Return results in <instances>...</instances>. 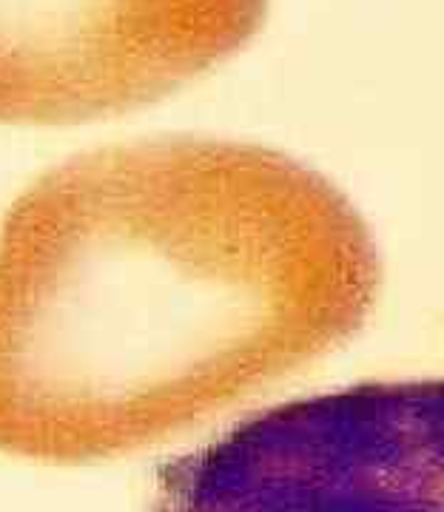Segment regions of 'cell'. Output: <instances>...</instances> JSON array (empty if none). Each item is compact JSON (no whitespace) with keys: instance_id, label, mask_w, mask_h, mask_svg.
Segmentation results:
<instances>
[{"instance_id":"2","label":"cell","mask_w":444,"mask_h":512,"mask_svg":"<svg viewBox=\"0 0 444 512\" xmlns=\"http://www.w3.org/2000/svg\"><path fill=\"white\" fill-rule=\"evenodd\" d=\"M148 512H444V382L271 407L177 458Z\"/></svg>"},{"instance_id":"1","label":"cell","mask_w":444,"mask_h":512,"mask_svg":"<svg viewBox=\"0 0 444 512\" xmlns=\"http://www.w3.org/2000/svg\"><path fill=\"white\" fill-rule=\"evenodd\" d=\"M382 262L285 151L151 137L46 171L0 231V453H137L348 342Z\"/></svg>"},{"instance_id":"3","label":"cell","mask_w":444,"mask_h":512,"mask_svg":"<svg viewBox=\"0 0 444 512\" xmlns=\"http://www.w3.org/2000/svg\"><path fill=\"white\" fill-rule=\"evenodd\" d=\"M268 0H0V123L146 109L237 55Z\"/></svg>"}]
</instances>
